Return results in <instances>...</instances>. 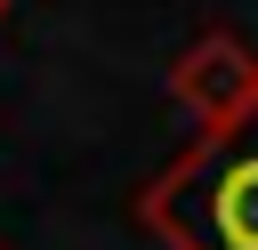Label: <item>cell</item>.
I'll return each mask as SVG.
<instances>
[{
  "label": "cell",
  "mask_w": 258,
  "mask_h": 250,
  "mask_svg": "<svg viewBox=\"0 0 258 250\" xmlns=\"http://www.w3.org/2000/svg\"><path fill=\"white\" fill-rule=\"evenodd\" d=\"M137 218L169 250H258V105L202 129L137 194Z\"/></svg>",
  "instance_id": "6da1fadb"
},
{
  "label": "cell",
  "mask_w": 258,
  "mask_h": 250,
  "mask_svg": "<svg viewBox=\"0 0 258 250\" xmlns=\"http://www.w3.org/2000/svg\"><path fill=\"white\" fill-rule=\"evenodd\" d=\"M169 97L194 113V129H226L234 113L258 105V56L234 32H194L169 65Z\"/></svg>",
  "instance_id": "7a4b0ae2"
},
{
  "label": "cell",
  "mask_w": 258,
  "mask_h": 250,
  "mask_svg": "<svg viewBox=\"0 0 258 250\" xmlns=\"http://www.w3.org/2000/svg\"><path fill=\"white\" fill-rule=\"evenodd\" d=\"M0 16H8V0H0Z\"/></svg>",
  "instance_id": "3957f363"
}]
</instances>
